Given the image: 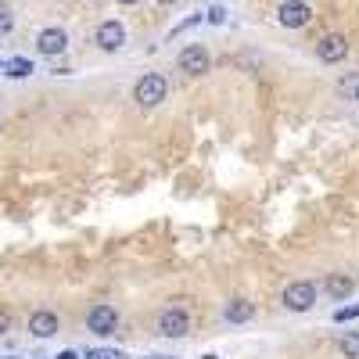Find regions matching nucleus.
Instances as JSON below:
<instances>
[{"instance_id": "nucleus-19", "label": "nucleus", "mask_w": 359, "mask_h": 359, "mask_svg": "<svg viewBox=\"0 0 359 359\" xmlns=\"http://www.w3.org/2000/svg\"><path fill=\"white\" fill-rule=\"evenodd\" d=\"M198 22H201V15H194V18H187V22H180V25L172 29V36H180L184 29H191V25H198Z\"/></svg>"}, {"instance_id": "nucleus-9", "label": "nucleus", "mask_w": 359, "mask_h": 359, "mask_svg": "<svg viewBox=\"0 0 359 359\" xmlns=\"http://www.w3.org/2000/svg\"><path fill=\"white\" fill-rule=\"evenodd\" d=\"M65 47H69V36H65V29H57V25L43 29V33L36 36V50H40V54H47V57L65 54Z\"/></svg>"}, {"instance_id": "nucleus-3", "label": "nucleus", "mask_w": 359, "mask_h": 359, "mask_svg": "<svg viewBox=\"0 0 359 359\" xmlns=\"http://www.w3.org/2000/svg\"><path fill=\"white\" fill-rule=\"evenodd\" d=\"M94 43H97L104 54H115L118 47L126 43V25H123V22H115V18L101 22V25H97V33H94Z\"/></svg>"}, {"instance_id": "nucleus-1", "label": "nucleus", "mask_w": 359, "mask_h": 359, "mask_svg": "<svg viewBox=\"0 0 359 359\" xmlns=\"http://www.w3.org/2000/svg\"><path fill=\"white\" fill-rule=\"evenodd\" d=\"M165 94H169V83H165V76H158V72L140 76L137 86H133V101H137L140 108H155V104H162Z\"/></svg>"}, {"instance_id": "nucleus-16", "label": "nucleus", "mask_w": 359, "mask_h": 359, "mask_svg": "<svg viewBox=\"0 0 359 359\" xmlns=\"http://www.w3.org/2000/svg\"><path fill=\"white\" fill-rule=\"evenodd\" d=\"M86 359H123V352H111V348H97V352H86Z\"/></svg>"}, {"instance_id": "nucleus-22", "label": "nucleus", "mask_w": 359, "mask_h": 359, "mask_svg": "<svg viewBox=\"0 0 359 359\" xmlns=\"http://www.w3.org/2000/svg\"><path fill=\"white\" fill-rule=\"evenodd\" d=\"M118 4H123V8H133V4H140V0H118Z\"/></svg>"}, {"instance_id": "nucleus-10", "label": "nucleus", "mask_w": 359, "mask_h": 359, "mask_svg": "<svg viewBox=\"0 0 359 359\" xmlns=\"http://www.w3.org/2000/svg\"><path fill=\"white\" fill-rule=\"evenodd\" d=\"M57 327H62V320H57V313H50V309H36L33 316H29V334L33 338H54Z\"/></svg>"}, {"instance_id": "nucleus-6", "label": "nucleus", "mask_w": 359, "mask_h": 359, "mask_svg": "<svg viewBox=\"0 0 359 359\" xmlns=\"http://www.w3.org/2000/svg\"><path fill=\"white\" fill-rule=\"evenodd\" d=\"M345 54H348V40L341 36V33H327L320 43H316V57L323 65H338V62H345Z\"/></svg>"}, {"instance_id": "nucleus-2", "label": "nucleus", "mask_w": 359, "mask_h": 359, "mask_svg": "<svg viewBox=\"0 0 359 359\" xmlns=\"http://www.w3.org/2000/svg\"><path fill=\"white\" fill-rule=\"evenodd\" d=\"M280 302H284L287 313H309V309L316 306V287H313L309 280H294V284L284 287Z\"/></svg>"}, {"instance_id": "nucleus-18", "label": "nucleus", "mask_w": 359, "mask_h": 359, "mask_svg": "<svg viewBox=\"0 0 359 359\" xmlns=\"http://www.w3.org/2000/svg\"><path fill=\"white\" fill-rule=\"evenodd\" d=\"M208 22H212V25H223V22H226V11H223V8H212V11H208Z\"/></svg>"}, {"instance_id": "nucleus-5", "label": "nucleus", "mask_w": 359, "mask_h": 359, "mask_svg": "<svg viewBox=\"0 0 359 359\" xmlns=\"http://www.w3.org/2000/svg\"><path fill=\"white\" fill-rule=\"evenodd\" d=\"M86 327L94 331L97 338H108V334H115V327H118V313H115V306H94L86 313Z\"/></svg>"}, {"instance_id": "nucleus-7", "label": "nucleus", "mask_w": 359, "mask_h": 359, "mask_svg": "<svg viewBox=\"0 0 359 359\" xmlns=\"http://www.w3.org/2000/svg\"><path fill=\"white\" fill-rule=\"evenodd\" d=\"M277 18H280V25H284V29H302V25H309L313 8L306 4V0H284L280 11H277Z\"/></svg>"}, {"instance_id": "nucleus-11", "label": "nucleus", "mask_w": 359, "mask_h": 359, "mask_svg": "<svg viewBox=\"0 0 359 359\" xmlns=\"http://www.w3.org/2000/svg\"><path fill=\"white\" fill-rule=\"evenodd\" d=\"M323 287H327V294H331V298L345 302V298H352V291H355V280H352L348 273H331Z\"/></svg>"}, {"instance_id": "nucleus-13", "label": "nucleus", "mask_w": 359, "mask_h": 359, "mask_svg": "<svg viewBox=\"0 0 359 359\" xmlns=\"http://www.w3.org/2000/svg\"><path fill=\"white\" fill-rule=\"evenodd\" d=\"M4 72L11 79H25V76H33V62L29 57H11V62H4Z\"/></svg>"}, {"instance_id": "nucleus-15", "label": "nucleus", "mask_w": 359, "mask_h": 359, "mask_svg": "<svg viewBox=\"0 0 359 359\" xmlns=\"http://www.w3.org/2000/svg\"><path fill=\"white\" fill-rule=\"evenodd\" d=\"M338 348H341L345 359H359V334H345V338L338 341Z\"/></svg>"}, {"instance_id": "nucleus-20", "label": "nucleus", "mask_w": 359, "mask_h": 359, "mask_svg": "<svg viewBox=\"0 0 359 359\" xmlns=\"http://www.w3.org/2000/svg\"><path fill=\"white\" fill-rule=\"evenodd\" d=\"M355 316H359V309H338V313H334V320H338V323H345V320H355Z\"/></svg>"}, {"instance_id": "nucleus-23", "label": "nucleus", "mask_w": 359, "mask_h": 359, "mask_svg": "<svg viewBox=\"0 0 359 359\" xmlns=\"http://www.w3.org/2000/svg\"><path fill=\"white\" fill-rule=\"evenodd\" d=\"M158 4H162V8H172V4H180V0H158Z\"/></svg>"}, {"instance_id": "nucleus-24", "label": "nucleus", "mask_w": 359, "mask_h": 359, "mask_svg": "<svg viewBox=\"0 0 359 359\" xmlns=\"http://www.w3.org/2000/svg\"><path fill=\"white\" fill-rule=\"evenodd\" d=\"M57 359H76V352H62V355H57Z\"/></svg>"}, {"instance_id": "nucleus-14", "label": "nucleus", "mask_w": 359, "mask_h": 359, "mask_svg": "<svg viewBox=\"0 0 359 359\" xmlns=\"http://www.w3.org/2000/svg\"><path fill=\"white\" fill-rule=\"evenodd\" d=\"M338 94L348 97V101H359V72H352V76H345V79L338 83Z\"/></svg>"}, {"instance_id": "nucleus-12", "label": "nucleus", "mask_w": 359, "mask_h": 359, "mask_svg": "<svg viewBox=\"0 0 359 359\" xmlns=\"http://www.w3.org/2000/svg\"><path fill=\"white\" fill-rule=\"evenodd\" d=\"M223 316H226L230 323H248V320L255 316V306L248 302V298H233V302L223 309Z\"/></svg>"}, {"instance_id": "nucleus-8", "label": "nucleus", "mask_w": 359, "mask_h": 359, "mask_svg": "<svg viewBox=\"0 0 359 359\" xmlns=\"http://www.w3.org/2000/svg\"><path fill=\"white\" fill-rule=\"evenodd\" d=\"M180 72H187V76H205L208 72V50L201 43H187L184 50H180Z\"/></svg>"}, {"instance_id": "nucleus-25", "label": "nucleus", "mask_w": 359, "mask_h": 359, "mask_svg": "<svg viewBox=\"0 0 359 359\" xmlns=\"http://www.w3.org/2000/svg\"><path fill=\"white\" fill-rule=\"evenodd\" d=\"M0 72H4V62H0Z\"/></svg>"}, {"instance_id": "nucleus-21", "label": "nucleus", "mask_w": 359, "mask_h": 359, "mask_svg": "<svg viewBox=\"0 0 359 359\" xmlns=\"http://www.w3.org/2000/svg\"><path fill=\"white\" fill-rule=\"evenodd\" d=\"M8 331H11V316L0 309V334H8Z\"/></svg>"}, {"instance_id": "nucleus-4", "label": "nucleus", "mask_w": 359, "mask_h": 359, "mask_svg": "<svg viewBox=\"0 0 359 359\" xmlns=\"http://www.w3.org/2000/svg\"><path fill=\"white\" fill-rule=\"evenodd\" d=\"M155 327H158L162 338H184V334L191 331V320H187L184 309H172V306H169V309L158 313V323H155Z\"/></svg>"}, {"instance_id": "nucleus-17", "label": "nucleus", "mask_w": 359, "mask_h": 359, "mask_svg": "<svg viewBox=\"0 0 359 359\" xmlns=\"http://www.w3.org/2000/svg\"><path fill=\"white\" fill-rule=\"evenodd\" d=\"M11 25H15L11 11H0V36H8V33H11Z\"/></svg>"}]
</instances>
